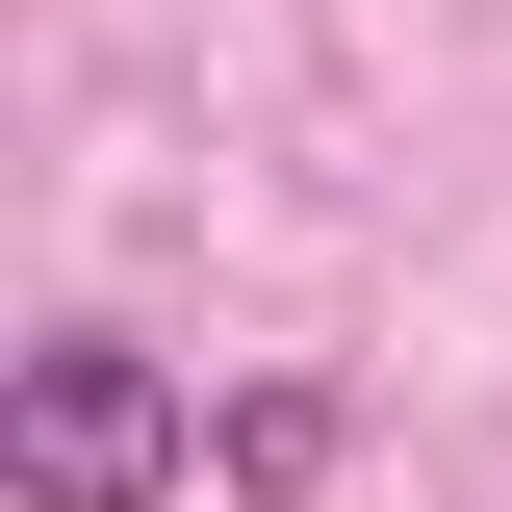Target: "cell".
Returning <instances> with one entry per match:
<instances>
[{"instance_id":"1","label":"cell","mask_w":512,"mask_h":512,"mask_svg":"<svg viewBox=\"0 0 512 512\" xmlns=\"http://www.w3.org/2000/svg\"><path fill=\"white\" fill-rule=\"evenodd\" d=\"M0 487H26V512H154V487H180V384L128 359V333H26V384H0Z\"/></svg>"}]
</instances>
